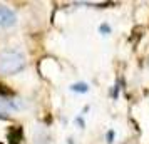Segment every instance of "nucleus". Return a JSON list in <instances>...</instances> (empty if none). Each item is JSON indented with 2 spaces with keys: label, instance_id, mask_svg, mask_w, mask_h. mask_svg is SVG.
I'll list each match as a JSON object with an SVG mask.
<instances>
[{
  "label": "nucleus",
  "instance_id": "obj_9",
  "mask_svg": "<svg viewBox=\"0 0 149 144\" xmlns=\"http://www.w3.org/2000/svg\"><path fill=\"white\" fill-rule=\"evenodd\" d=\"M119 89H121V87H119V84H116L114 89L111 90V97H112V99H117V92H119Z\"/></svg>",
  "mask_w": 149,
  "mask_h": 144
},
{
  "label": "nucleus",
  "instance_id": "obj_2",
  "mask_svg": "<svg viewBox=\"0 0 149 144\" xmlns=\"http://www.w3.org/2000/svg\"><path fill=\"white\" fill-rule=\"evenodd\" d=\"M15 22H17V17H15L14 10L0 5V27L8 29V27H12V25H15Z\"/></svg>",
  "mask_w": 149,
  "mask_h": 144
},
{
  "label": "nucleus",
  "instance_id": "obj_3",
  "mask_svg": "<svg viewBox=\"0 0 149 144\" xmlns=\"http://www.w3.org/2000/svg\"><path fill=\"white\" fill-rule=\"evenodd\" d=\"M24 104L17 99H8V97H0V112L2 111H17V109H22Z\"/></svg>",
  "mask_w": 149,
  "mask_h": 144
},
{
  "label": "nucleus",
  "instance_id": "obj_6",
  "mask_svg": "<svg viewBox=\"0 0 149 144\" xmlns=\"http://www.w3.org/2000/svg\"><path fill=\"white\" fill-rule=\"evenodd\" d=\"M37 144H50V137L45 132H39L37 134Z\"/></svg>",
  "mask_w": 149,
  "mask_h": 144
},
{
  "label": "nucleus",
  "instance_id": "obj_8",
  "mask_svg": "<svg viewBox=\"0 0 149 144\" xmlns=\"http://www.w3.org/2000/svg\"><path fill=\"white\" fill-rule=\"evenodd\" d=\"M99 30H101V34H102V35H107V34H111V27H109L107 24H102L101 27H99Z\"/></svg>",
  "mask_w": 149,
  "mask_h": 144
},
{
  "label": "nucleus",
  "instance_id": "obj_7",
  "mask_svg": "<svg viewBox=\"0 0 149 144\" xmlns=\"http://www.w3.org/2000/svg\"><path fill=\"white\" fill-rule=\"evenodd\" d=\"M114 137H116V132H114L112 129L106 132V139H107V143H109V144H112V143H114Z\"/></svg>",
  "mask_w": 149,
  "mask_h": 144
},
{
  "label": "nucleus",
  "instance_id": "obj_11",
  "mask_svg": "<svg viewBox=\"0 0 149 144\" xmlns=\"http://www.w3.org/2000/svg\"><path fill=\"white\" fill-rule=\"evenodd\" d=\"M0 119H3V121H5V119H7V116H5L3 112H0Z\"/></svg>",
  "mask_w": 149,
  "mask_h": 144
},
{
  "label": "nucleus",
  "instance_id": "obj_1",
  "mask_svg": "<svg viewBox=\"0 0 149 144\" xmlns=\"http://www.w3.org/2000/svg\"><path fill=\"white\" fill-rule=\"evenodd\" d=\"M25 67V59L17 50H3L0 54V74L14 76Z\"/></svg>",
  "mask_w": 149,
  "mask_h": 144
},
{
  "label": "nucleus",
  "instance_id": "obj_10",
  "mask_svg": "<svg viewBox=\"0 0 149 144\" xmlns=\"http://www.w3.org/2000/svg\"><path fill=\"white\" fill-rule=\"evenodd\" d=\"M75 124H77L81 129H84V126H86V122H84V119H82V117H75Z\"/></svg>",
  "mask_w": 149,
  "mask_h": 144
},
{
  "label": "nucleus",
  "instance_id": "obj_4",
  "mask_svg": "<svg viewBox=\"0 0 149 144\" xmlns=\"http://www.w3.org/2000/svg\"><path fill=\"white\" fill-rule=\"evenodd\" d=\"M70 90H72V92H79V94H86L89 90V86L86 82H75V84L70 86Z\"/></svg>",
  "mask_w": 149,
  "mask_h": 144
},
{
  "label": "nucleus",
  "instance_id": "obj_5",
  "mask_svg": "<svg viewBox=\"0 0 149 144\" xmlns=\"http://www.w3.org/2000/svg\"><path fill=\"white\" fill-rule=\"evenodd\" d=\"M10 144H20V129L10 132Z\"/></svg>",
  "mask_w": 149,
  "mask_h": 144
}]
</instances>
